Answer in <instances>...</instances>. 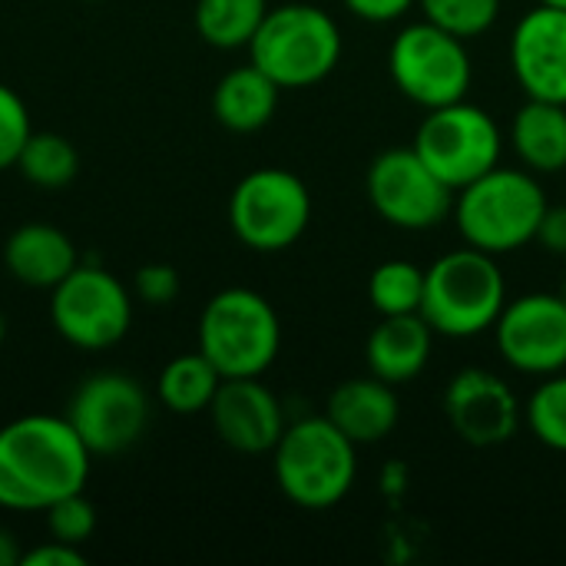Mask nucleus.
Segmentation results:
<instances>
[{"label":"nucleus","mask_w":566,"mask_h":566,"mask_svg":"<svg viewBox=\"0 0 566 566\" xmlns=\"http://www.w3.org/2000/svg\"><path fill=\"white\" fill-rule=\"evenodd\" d=\"M93 454L66 415H23L0 428V511L43 514L90 481Z\"/></svg>","instance_id":"1"},{"label":"nucleus","mask_w":566,"mask_h":566,"mask_svg":"<svg viewBox=\"0 0 566 566\" xmlns=\"http://www.w3.org/2000/svg\"><path fill=\"white\" fill-rule=\"evenodd\" d=\"M547 192L531 169L494 166L481 179L454 192V226L464 245L491 255H507L537 239L547 212Z\"/></svg>","instance_id":"2"},{"label":"nucleus","mask_w":566,"mask_h":566,"mask_svg":"<svg viewBox=\"0 0 566 566\" xmlns=\"http://www.w3.org/2000/svg\"><path fill=\"white\" fill-rule=\"evenodd\" d=\"M272 474L295 507L328 511L355 488L358 444H352L325 415L292 421L272 448Z\"/></svg>","instance_id":"3"},{"label":"nucleus","mask_w":566,"mask_h":566,"mask_svg":"<svg viewBox=\"0 0 566 566\" xmlns=\"http://www.w3.org/2000/svg\"><path fill=\"white\" fill-rule=\"evenodd\" d=\"M507 305V282L497 255L474 245L444 252L424 269L421 315L444 338H478L494 328Z\"/></svg>","instance_id":"4"},{"label":"nucleus","mask_w":566,"mask_h":566,"mask_svg":"<svg viewBox=\"0 0 566 566\" xmlns=\"http://www.w3.org/2000/svg\"><path fill=\"white\" fill-rule=\"evenodd\" d=\"M342 50V30L328 10L315 3H282L269 7L249 43V60L282 90H305L335 73Z\"/></svg>","instance_id":"5"},{"label":"nucleus","mask_w":566,"mask_h":566,"mask_svg":"<svg viewBox=\"0 0 566 566\" xmlns=\"http://www.w3.org/2000/svg\"><path fill=\"white\" fill-rule=\"evenodd\" d=\"M199 352L222 378H262L282 348V322L255 289H222L199 315Z\"/></svg>","instance_id":"6"},{"label":"nucleus","mask_w":566,"mask_h":566,"mask_svg":"<svg viewBox=\"0 0 566 566\" xmlns=\"http://www.w3.org/2000/svg\"><path fill=\"white\" fill-rule=\"evenodd\" d=\"M312 222V192L292 169L262 166L245 172L229 196L232 235L262 255L292 249Z\"/></svg>","instance_id":"7"},{"label":"nucleus","mask_w":566,"mask_h":566,"mask_svg":"<svg viewBox=\"0 0 566 566\" xmlns=\"http://www.w3.org/2000/svg\"><path fill=\"white\" fill-rule=\"evenodd\" d=\"M388 73L405 99L421 109H438L468 99L474 63L461 36L418 20L398 30L388 46Z\"/></svg>","instance_id":"8"},{"label":"nucleus","mask_w":566,"mask_h":566,"mask_svg":"<svg viewBox=\"0 0 566 566\" xmlns=\"http://www.w3.org/2000/svg\"><path fill=\"white\" fill-rule=\"evenodd\" d=\"M411 146L428 163V169L458 192L494 166H501L504 136L488 109L458 99L428 109Z\"/></svg>","instance_id":"9"},{"label":"nucleus","mask_w":566,"mask_h":566,"mask_svg":"<svg viewBox=\"0 0 566 566\" xmlns=\"http://www.w3.org/2000/svg\"><path fill=\"white\" fill-rule=\"evenodd\" d=\"M50 322L66 345L80 352H106L119 345L133 325L129 289L103 265L80 262L50 289Z\"/></svg>","instance_id":"10"},{"label":"nucleus","mask_w":566,"mask_h":566,"mask_svg":"<svg viewBox=\"0 0 566 566\" xmlns=\"http://www.w3.org/2000/svg\"><path fill=\"white\" fill-rule=\"evenodd\" d=\"M371 209L395 229L424 232L451 219L454 189L441 182L415 146H391L378 153L365 176Z\"/></svg>","instance_id":"11"},{"label":"nucleus","mask_w":566,"mask_h":566,"mask_svg":"<svg viewBox=\"0 0 566 566\" xmlns=\"http://www.w3.org/2000/svg\"><path fill=\"white\" fill-rule=\"evenodd\" d=\"M66 421L76 428L90 454H123L149 424V398L143 385L123 371H96L73 391Z\"/></svg>","instance_id":"12"},{"label":"nucleus","mask_w":566,"mask_h":566,"mask_svg":"<svg viewBox=\"0 0 566 566\" xmlns=\"http://www.w3.org/2000/svg\"><path fill=\"white\" fill-rule=\"evenodd\" d=\"M491 332L507 368L531 378L566 371V302L557 292H531L507 302Z\"/></svg>","instance_id":"13"},{"label":"nucleus","mask_w":566,"mask_h":566,"mask_svg":"<svg viewBox=\"0 0 566 566\" xmlns=\"http://www.w3.org/2000/svg\"><path fill=\"white\" fill-rule=\"evenodd\" d=\"M444 418L464 444L501 448L517 434L524 405L501 375L488 368H464L444 388Z\"/></svg>","instance_id":"14"},{"label":"nucleus","mask_w":566,"mask_h":566,"mask_svg":"<svg viewBox=\"0 0 566 566\" xmlns=\"http://www.w3.org/2000/svg\"><path fill=\"white\" fill-rule=\"evenodd\" d=\"M209 418L219 441L239 454H272L285 431L282 401L262 378H222Z\"/></svg>","instance_id":"15"},{"label":"nucleus","mask_w":566,"mask_h":566,"mask_svg":"<svg viewBox=\"0 0 566 566\" xmlns=\"http://www.w3.org/2000/svg\"><path fill=\"white\" fill-rule=\"evenodd\" d=\"M511 70L531 99L566 106V10L537 3L511 36Z\"/></svg>","instance_id":"16"},{"label":"nucleus","mask_w":566,"mask_h":566,"mask_svg":"<svg viewBox=\"0 0 566 566\" xmlns=\"http://www.w3.org/2000/svg\"><path fill=\"white\" fill-rule=\"evenodd\" d=\"M325 418L358 448L385 441L398 421L401 405L395 395V385L368 375V378H348L328 395Z\"/></svg>","instance_id":"17"},{"label":"nucleus","mask_w":566,"mask_h":566,"mask_svg":"<svg viewBox=\"0 0 566 566\" xmlns=\"http://www.w3.org/2000/svg\"><path fill=\"white\" fill-rule=\"evenodd\" d=\"M434 328L424 322L421 312L415 315H385L365 345L368 371L388 385H411L431 361Z\"/></svg>","instance_id":"18"},{"label":"nucleus","mask_w":566,"mask_h":566,"mask_svg":"<svg viewBox=\"0 0 566 566\" xmlns=\"http://www.w3.org/2000/svg\"><path fill=\"white\" fill-rule=\"evenodd\" d=\"M3 265L20 285L53 289L80 265V255L63 229L50 222H27L10 232L3 245Z\"/></svg>","instance_id":"19"},{"label":"nucleus","mask_w":566,"mask_h":566,"mask_svg":"<svg viewBox=\"0 0 566 566\" xmlns=\"http://www.w3.org/2000/svg\"><path fill=\"white\" fill-rule=\"evenodd\" d=\"M282 86L262 73L252 60L229 70L212 90V116L229 133H259L272 123L279 109Z\"/></svg>","instance_id":"20"},{"label":"nucleus","mask_w":566,"mask_h":566,"mask_svg":"<svg viewBox=\"0 0 566 566\" xmlns=\"http://www.w3.org/2000/svg\"><path fill=\"white\" fill-rule=\"evenodd\" d=\"M511 143L524 169L534 176H554L566 169V106L551 99H531L511 123Z\"/></svg>","instance_id":"21"},{"label":"nucleus","mask_w":566,"mask_h":566,"mask_svg":"<svg viewBox=\"0 0 566 566\" xmlns=\"http://www.w3.org/2000/svg\"><path fill=\"white\" fill-rule=\"evenodd\" d=\"M219 385H222V375L196 348L192 355H176L172 361H166V368L159 371V381H156V395L166 411L192 418V415L209 411Z\"/></svg>","instance_id":"22"},{"label":"nucleus","mask_w":566,"mask_h":566,"mask_svg":"<svg viewBox=\"0 0 566 566\" xmlns=\"http://www.w3.org/2000/svg\"><path fill=\"white\" fill-rule=\"evenodd\" d=\"M269 13V0H196V33L216 50H249Z\"/></svg>","instance_id":"23"},{"label":"nucleus","mask_w":566,"mask_h":566,"mask_svg":"<svg viewBox=\"0 0 566 566\" xmlns=\"http://www.w3.org/2000/svg\"><path fill=\"white\" fill-rule=\"evenodd\" d=\"M13 169L40 189H63L80 172V153L60 133H30Z\"/></svg>","instance_id":"24"},{"label":"nucleus","mask_w":566,"mask_h":566,"mask_svg":"<svg viewBox=\"0 0 566 566\" xmlns=\"http://www.w3.org/2000/svg\"><path fill=\"white\" fill-rule=\"evenodd\" d=\"M368 302L385 315H415L424 302V269L408 259H388L368 275Z\"/></svg>","instance_id":"25"},{"label":"nucleus","mask_w":566,"mask_h":566,"mask_svg":"<svg viewBox=\"0 0 566 566\" xmlns=\"http://www.w3.org/2000/svg\"><path fill=\"white\" fill-rule=\"evenodd\" d=\"M524 424L544 448L566 454V371L541 378L524 405Z\"/></svg>","instance_id":"26"},{"label":"nucleus","mask_w":566,"mask_h":566,"mask_svg":"<svg viewBox=\"0 0 566 566\" xmlns=\"http://www.w3.org/2000/svg\"><path fill=\"white\" fill-rule=\"evenodd\" d=\"M424 20L461 36L464 43L488 33L501 17V0H418Z\"/></svg>","instance_id":"27"},{"label":"nucleus","mask_w":566,"mask_h":566,"mask_svg":"<svg viewBox=\"0 0 566 566\" xmlns=\"http://www.w3.org/2000/svg\"><path fill=\"white\" fill-rule=\"evenodd\" d=\"M43 514H46V531H50L53 541L83 547L96 534V507L83 497V491L60 497Z\"/></svg>","instance_id":"28"},{"label":"nucleus","mask_w":566,"mask_h":566,"mask_svg":"<svg viewBox=\"0 0 566 566\" xmlns=\"http://www.w3.org/2000/svg\"><path fill=\"white\" fill-rule=\"evenodd\" d=\"M33 126H30V109L17 90L0 83V172L17 166L20 149L27 146Z\"/></svg>","instance_id":"29"},{"label":"nucleus","mask_w":566,"mask_h":566,"mask_svg":"<svg viewBox=\"0 0 566 566\" xmlns=\"http://www.w3.org/2000/svg\"><path fill=\"white\" fill-rule=\"evenodd\" d=\"M179 289V272L166 262H149L133 275V292L146 305H172Z\"/></svg>","instance_id":"30"},{"label":"nucleus","mask_w":566,"mask_h":566,"mask_svg":"<svg viewBox=\"0 0 566 566\" xmlns=\"http://www.w3.org/2000/svg\"><path fill=\"white\" fill-rule=\"evenodd\" d=\"M86 564V557H83V551L80 547H73V544H63V541H43V544H36V547H30V551H23V557H20V566H83Z\"/></svg>","instance_id":"31"},{"label":"nucleus","mask_w":566,"mask_h":566,"mask_svg":"<svg viewBox=\"0 0 566 566\" xmlns=\"http://www.w3.org/2000/svg\"><path fill=\"white\" fill-rule=\"evenodd\" d=\"M348 13H355L365 23H395L401 20L418 0H342Z\"/></svg>","instance_id":"32"},{"label":"nucleus","mask_w":566,"mask_h":566,"mask_svg":"<svg viewBox=\"0 0 566 566\" xmlns=\"http://www.w3.org/2000/svg\"><path fill=\"white\" fill-rule=\"evenodd\" d=\"M534 242H541V249H547L551 255L566 259V206H547Z\"/></svg>","instance_id":"33"},{"label":"nucleus","mask_w":566,"mask_h":566,"mask_svg":"<svg viewBox=\"0 0 566 566\" xmlns=\"http://www.w3.org/2000/svg\"><path fill=\"white\" fill-rule=\"evenodd\" d=\"M20 557H23V551H20L17 537L7 527H0V566H20Z\"/></svg>","instance_id":"34"},{"label":"nucleus","mask_w":566,"mask_h":566,"mask_svg":"<svg viewBox=\"0 0 566 566\" xmlns=\"http://www.w3.org/2000/svg\"><path fill=\"white\" fill-rule=\"evenodd\" d=\"M537 3H544V7H557V10H566V0H537Z\"/></svg>","instance_id":"35"},{"label":"nucleus","mask_w":566,"mask_h":566,"mask_svg":"<svg viewBox=\"0 0 566 566\" xmlns=\"http://www.w3.org/2000/svg\"><path fill=\"white\" fill-rule=\"evenodd\" d=\"M3 338H7V318H3V312H0V345H3Z\"/></svg>","instance_id":"36"},{"label":"nucleus","mask_w":566,"mask_h":566,"mask_svg":"<svg viewBox=\"0 0 566 566\" xmlns=\"http://www.w3.org/2000/svg\"><path fill=\"white\" fill-rule=\"evenodd\" d=\"M557 295L566 302V275H564V282H560V289H557Z\"/></svg>","instance_id":"37"}]
</instances>
